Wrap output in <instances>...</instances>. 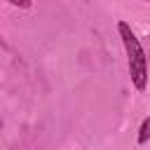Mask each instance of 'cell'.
I'll return each instance as SVG.
<instances>
[{
    "instance_id": "6da1fadb",
    "label": "cell",
    "mask_w": 150,
    "mask_h": 150,
    "mask_svg": "<svg viewBox=\"0 0 150 150\" xmlns=\"http://www.w3.org/2000/svg\"><path fill=\"white\" fill-rule=\"evenodd\" d=\"M117 30H120V38L124 42V49H127V59H129V75H131V82L138 91H145L148 87V56L136 38V33L131 30V26L127 21H120L117 23Z\"/></svg>"
},
{
    "instance_id": "7a4b0ae2",
    "label": "cell",
    "mask_w": 150,
    "mask_h": 150,
    "mask_svg": "<svg viewBox=\"0 0 150 150\" xmlns=\"http://www.w3.org/2000/svg\"><path fill=\"white\" fill-rule=\"evenodd\" d=\"M148 141H150V117L143 120V124H141V129H138V143L143 145V143H148Z\"/></svg>"
}]
</instances>
